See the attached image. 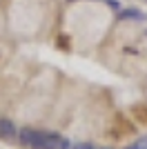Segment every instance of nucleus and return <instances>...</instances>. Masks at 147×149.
Instances as JSON below:
<instances>
[{"label":"nucleus","mask_w":147,"mask_h":149,"mask_svg":"<svg viewBox=\"0 0 147 149\" xmlns=\"http://www.w3.org/2000/svg\"><path fill=\"white\" fill-rule=\"evenodd\" d=\"M71 149H96V147L89 143H71Z\"/></svg>","instance_id":"nucleus-4"},{"label":"nucleus","mask_w":147,"mask_h":149,"mask_svg":"<svg viewBox=\"0 0 147 149\" xmlns=\"http://www.w3.org/2000/svg\"><path fill=\"white\" fill-rule=\"evenodd\" d=\"M127 149H147V138H141V140H136V143H132Z\"/></svg>","instance_id":"nucleus-3"},{"label":"nucleus","mask_w":147,"mask_h":149,"mask_svg":"<svg viewBox=\"0 0 147 149\" xmlns=\"http://www.w3.org/2000/svg\"><path fill=\"white\" fill-rule=\"evenodd\" d=\"M18 136V129L13 127V123H9V120L0 118V138H5V140H11V138Z\"/></svg>","instance_id":"nucleus-1"},{"label":"nucleus","mask_w":147,"mask_h":149,"mask_svg":"<svg viewBox=\"0 0 147 149\" xmlns=\"http://www.w3.org/2000/svg\"><path fill=\"white\" fill-rule=\"evenodd\" d=\"M125 18H134V20H145V16H143L141 11H136V9H132V11H120Z\"/></svg>","instance_id":"nucleus-2"}]
</instances>
